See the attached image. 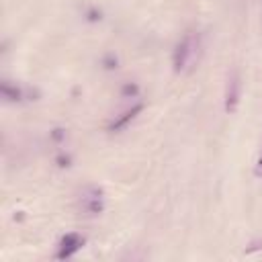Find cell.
<instances>
[{
	"mask_svg": "<svg viewBox=\"0 0 262 262\" xmlns=\"http://www.w3.org/2000/svg\"><path fill=\"white\" fill-rule=\"evenodd\" d=\"M199 53V35L194 33H186L174 47V53H172V66H174V72H184L196 57Z\"/></svg>",
	"mask_w": 262,
	"mask_h": 262,
	"instance_id": "cell-1",
	"label": "cell"
},
{
	"mask_svg": "<svg viewBox=\"0 0 262 262\" xmlns=\"http://www.w3.org/2000/svg\"><path fill=\"white\" fill-rule=\"evenodd\" d=\"M239 96H242V82H239V74L233 72L227 80V88H225V111L227 113H235L237 104H239Z\"/></svg>",
	"mask_w": 262,
	"mask_h": 262,
	"instance_id": "cell-2",
	"label": "cell"
},
{
	"mask_svg": "<svg viewBox=\"0 0 262 262\" xmlns=\"http://www.w3.org/2000/svg\"><path fill=\"white\" fill-rule=\"evenodd\" d=\"M82 244H84V239H82L78 233H66V235L61 237V242H59V250H57L55 258L63 260V258L74 256V254L82 248Z\"/></svg>",
	"mask_w": 262,
	"mask_h": 262,
	"instance_id": "cell-3",
	"label": "cell"
},
{
	"mask_svg": "<svg viewBox=\"0 0 262 262\" xmlns=\"http://www.w3.org/2000/svg\"><path fill=\"white\" fill-rule=\"evenodd\" d=\"M141 111H143V104H141V102H139V104H133L131 108H127V111H125V113H121L115 121H111V123H108V131H115V133H117V131L125 129V127H127V125H129V123H131V121L141 113Z\"/></svg>",
	"mask_w": 262,
	"mask_h": 262,
	"instance_id": "cell-4",
	"label": "cell"
},
{
	"mask_svg": "<svg viewBox=\"0 0 262 262\" xmlns=\"http://www.w3.org/2000/svg\"><path fill=\"white\" fill-rule=\"evenodd\" d=\"M82 211H86L88 215H96L102 211V196H100V190L98 188H92V194H86L82 196Z\"/></svg>",
	"mask_w": 262,
	"mask_h": 262,
	"instance_id": "cell-5",
	"label": "cell"
},
{
	"mask_svg": "<svg viewBox=\"0 0 262 262\" xmlns=\"http://www.w3.org/2000/svg\"><path fill=\"white\" fill-rule=\"evenodd\" d=\"M254 174H256L258 178H262V149H260V154H258V158H256V164H254Z\"/></svg>",
	"mask_w": 262,
	"mask_h": 262,
	"instance_id": "cell-6",
	"label": "cell"
}]
</instances>
